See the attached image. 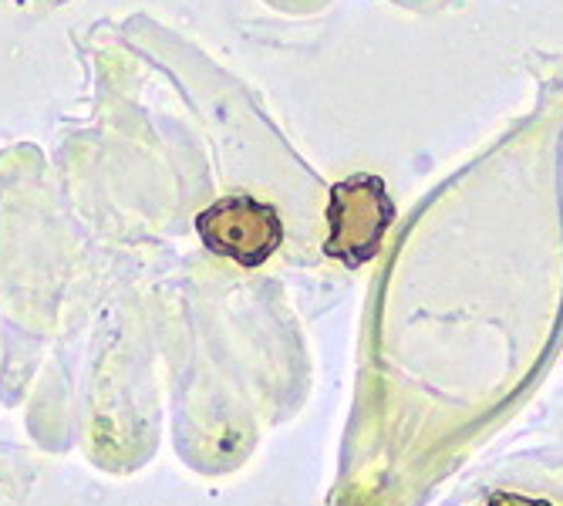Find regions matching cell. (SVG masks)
<instances>
[{
    "label": "cell",
    "mask_w": 563,
    "mask_h": 506,
    "mask_svg": "<svg viewBox=\"0 0 563 506\" xmlns=\"http://www.w3.org/2000/svg\"><path fill=\"white\" fill-rule=\"evenodd\" d=\"M398 210L388 196L382 176L357 173L331 186L328 199V240L324 257L344 264L347 271L365 267L378 257L388 227L395 223Z\"/></svg>",
    "instance_id": "cell-1"
},
{
    "label": "cell",
    "mask_w": 563,
    "mask_h": 506,
    "mask_svg": "<svg viewBox=\"0 0 563 506\" xmlns=\"http://www.w3.org/2000/svg\"><path fill=\"white\" fill-rule=\"evenodd\" d=\"M196 233L217 257L253 271L264 267L284 243V220L271 202L236 193L202 210L196 217Z\"/></svg>",
    "instance_id": "cell-2"
},
{
    "label": "cell",
    "mask_w": 563,
    "mask_h": 506,
    "mask_svg": "<svg viewBox=\"0 0 563 506\" xmlns=\"http://www.w3.org/2000/svg\"><path fill=\"white\" fill-rule=\"evenodd\" d=\"M486 506H556L550 499H540V496H523V493H509V490H493Z\"/></svg>",
    "instance_id": "cell-3"
}]
</instances>
